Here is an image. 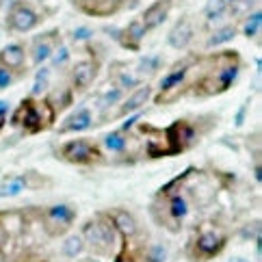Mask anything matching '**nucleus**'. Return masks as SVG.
Masks as SVG:
<instances>
[{"label":"nucleus","instance_id":"f3484780","mask_svg":"<svg viewBox=\"0 0 262 262\" xmlns=\"http://www.w3.org/2000/svg\"><path fill=\"white\" fill-rule=\"evenodd\" d=\"M149 96H152V89H149V85L147 87H139L137 91L130 93V98L124 102V104H121L119 115H128V113H133V111H139L149 100Z\"/></svg>","mask_w":262,"mask_h":262},{"label":"nucleus","instance_id":"f257e3e1","mask_svg":"<svg viewBox=\"0 0 262 262\" xmlns=\"http://www.w3.org/2000/svg\"><path fill=\"white\" fill-rule=\"evenodd\" d=\"M11 124L24 128L31 135H37L54 124V108L50 102H37L35 98H26L11 115Z\"/></svg>","mask_w":262,"mask_h":262},{"label":"nucleus","instance_id":"9d476101","mask_svg":"<svg viewBox=\"0 0 262 262\" xmlns=\"http://www.w3.org/2000/svg\"><path fill=\"white\" fill-rule=\"evenodd\" d=\"M57 46H59V31H50L46 35H39L35 39V46H33V61L39 65L46 59H50V54L54 52Z\"/></svg>","mask_w":262,"mask_h":262},{"label":"nucleus","instance_id":"6ab92c4d","mask_svg":"<svg viewBox=\"0 0 262 262\" xmlns=\"http://www.w3.org/2000/svg\"><path fill=\"white\" fill-rule=\"evenodd\" d=\"M226 9H228V0H208L204 7V13L208 20H217V17L223 15Z\"/></svg>","mask_w":262,"mask_h":262},{"label":"nucleus","instance_id":"72a5a7b5","mask_svg":"<svg viewBox=\"0 0 262 262\" xmlns=\"http://www.w3.org/2000/svg\"><path fill=\"white\" fill-rule=\"evenodd\" d=\"M91 33L87 31V29H80V31H76V33H74V37H76V39H85V37H89Z\"/></svg>","mask_w":262,"mask_h":262},{"label":"nucleus","instance_id":"7ed1b4c3","mask_svg":"<svg viewBox=\"0 0 262 262\" xmlns=\"http://www.w3.org/2000/svg\"><path fill=\"white\" fill-rule=\"evenodd\" d=\"M165 137V147H163V154H180L184 152L186 147H191L195 137H198V133H195V128L191 126L189 119H178L173 121V124L163 130L161 133Z\"/></svg>","mask_w":262,"mask_h":262},{"label":"nucleus","instance_id":"20e7f679","mask_svg":"<svg viewBox=\"0 0 262 262\" xmlns=\"http://www.w3.org/2000/svg\"><path fill=\"white\" fill-rule=\"evenodd\" d=\"M59 156L63 161L74 163V165H91V163L102 161L100 147L91 139H74V141H68L65 145H61Z\"/></svg>","mask_w":262,"mask_h":262},{"label":"nucleus","instance_id":"f03ea898","mask_svg":"<svg viewBox=\"0 0 262 262\" xmlns=\"http://www.w3.org/2000/svg\"><path fill=\"white\" fill-rule=\"evenodd\" d=\"M82 241H87V245L91 249H98L100 254H111V247L115 245V228L108 214L87 221L82 228Z\"/></svg>","mask_w":262,"mask_h":262},{"label":"nucleus","instance_id":"1a4fd4ad","mask_svg":"<svg viewBox=\"0 0 262 262\" xmlns=\"http://www.w3.org/2000/svg\"><path fill=\"white\" fill-rule=\"evenodd\" d=\"M96 74H98V63L96 61H80L74 65V72H72V85L76 91H85L93 80H96Z\"/></svg>","mask_w":262,"mask_h":262},{"label":"nucleus","instance_id":"423d86ee","mask_svg":"<svg viewBox=\"0 0 262 262\" xmlns=\"http://www.w3.org/2000/svg\"><path fill=\"white\" fill-rule=\"evenodd\" d=\"M74 219H76V212L68 204H57L43 212V226L52 236H59V234L68 232L72 228Z\"/></svg>","mask_w":262,"mask_h":262},{"label":"nucleus","instance_id":"dca6fc26","mask_svg":"<svg viewBox=\"0 0 262 262\" xmlns=\"http://www.w3.org/2000/svg\"><path fill=\"white\" fill-rule=\"evenodd\" d=\"M91 124H93L91 111L89 108H78L76 113H72L68 119H65L61 133H80V130H87Z\"/></svg>","mask_w":262,"mask_h":262},{"label":"nucleus","instance_id":"2eb2a0df","mask_svg":"<svg viewBox=\"0 0 262 262\" xmlns=\"http://www.w3.org/2000/svg\"><path fill=\"white\" fill-rule=\"evenodd\" d=\"M191 37H193V26L189 22V17H182L169 33V46L176 50H182L184 46H189Z\"/></svg>","mask_w":262,"mask_h":262},{"label":"nucleus","instance_id":"a878e982","mask_svg":"<svg viewBox=\"0 0 262 262\" xmlns=\"http://www.w3.org/2000/svg\"><path fill=\"white\" fill-rule=\"evenodd\" d=\"M48 70H39L37 72V78H35V87H33V93L35 96H41L43 93V89H46V85H48Z\"/></svg>","mask_w":262,"mask_h":262},{"label":"nucleus","instance_id":"39448f33","mask_svg":"<svg viewBox=\"0 0 262 262\" xmlns=\"http://www.w3.org/2000/svg\"><path fill=\"white\" fill-rule=\"evenodd\" d=\"M226 243H228L226 234H221L219 230H214V228L204 226L198 232L195 243H193L195 254H198V260H210L214 256H219L223 251V247H226Z\"/></svg>","mask_w":262,"mask_h":262},{"label":"nucleus","instance_id":"412c9836","mask_svg":"<svg viewBox=\"0 0 262 262\" xmlns=\"http://www.w3.org/2000/svg\"><path fill=\"white\" fill-rule=\"evenodd\" d=\"M234 37H236V29H234V26H223V29H219L208 39V46H221V43L234 39Z\"/></svg>","mask_w":262,"mask_h":262},{"label":"nucleus","instance_id":"f704fd0d","mask_svg":"<svg viewBox=\"0 0 262 262\" xmlns=\"http://www.w3.org/2000/svg\"><path fill=\"white\" fill-rule=\"evenodd\" d=\"M7 111H9V104H7V102H0V117H5Z\"/></svg>","mask_w":262,"mask_h":262},{"label":"nucleus","instance_id":"4468645a","mask_svg":"<svg viewBox=\"0 0 262 262\" xmlns=\"http://www.w3.org/2000/svg\"><path fill=\"white\" fill-rule=\"evenodd\" d=\"M24 59H26V54H24V48L20 43H11V46H7V48L0 50V65L7 70H22L24 68Z\"/></svg>","mask_w":262,"mask_h":262},{"label":"nucleus","instance_id":"0eeeda50","mask_svg":"<svg viewBox=\"0 0 262 262\" xmlns=\"http://www.w3.org/2000/svg\"><path fill=\"white\" fill-rule=\"evenodd\" d=\"M39 24V15L26 3H15L7 15V26L15 33H29Z\"/></svg>","mask_w":262,"mask_h":262},{"label":"nucleus","instance_id":"473e14b6","mask_svg":"<svg viewBox=\"0 0 262 262\" xmlns=\"http://www.w3.org/2000/svg\"><path fill=\"white\" fill-rule=\"evenodd\" d=\"M7 238H9V232H7V228L3 226V221H0V247L7 243Z\"/></svg>","mask_w":262,"mask_h":262},{"label":"nucleus","instance_id":"f8f14e48","mask_svg":"<svg viewBox=\"0 0 262 262\" xmlns=\"http://www.w3.org/2000/svg\"><path fill=\"white\" fill-rule=\"evenodd\" d=\"M108 219H111V223H113V228H115V232H119L124 238H128V236H135L137 234V221H135V217L130 212H126V210H111L108 212Z\"/></svg>","mask_w":262,"mask_h":262},{"label":"nucleus","instance_id":"c9c22d12","mask_svg":"<svg viewBox=\"0 0 262 262\" xmlns=\"http://www.w3.org/2000/svg\"><path fill=\"white\" fill-rule=\"evenodd\" d=\"M230 262H249V260H245V258H238V256H236V258H232Z\"/></svg>","mask_w":262,"mask_h":262},{"label":"nucleus","instance_id":"cd10ccee","mask_svg":"<svg viewBox=\"0 0 262 262\" xmlns=\"http://www.w3.org/2000/svg\"><path fill=\"white\" fill-rule=\"evenodd\" d=\"M158 65H161V59H158V57H149V59H143L141 63H139V70H141V74H145V72L152 74Z\"/></svg>","mask_w":262,"mask_h":262},{"label":"nucleus","instance_id":"b1692460","mask_svg":"<svg viewBox=\"0 0 262 262\" xmlns=\"http://www.w3.org/2000/svg\"><path fill=\"white\" fill-rule=\"evenodd\" d=\"M126 137H124V133H111V135H106V139H104V145L111 149V152H124L126 149Z\"/></svg>","mask_w":262,"mask_h":262},{"label":"nucleus","instance_id":"ddd939ff","mask_svg":"<svg viewBox=\"0 0 262 262\" xmlns=\"http://www.w3.org/2000/svg\"><path fill=\"white\" fill-rule=\"evenodd\" d=\"M167 214L173 221V232H176L178 226L182 223V219L189 214V202L182 198V193H173L167 198Z\"/></svg>","mask_w":262,"mask_h":262},{"label":"nucleus","instance_id":"a211bd4d","mask_svg":"<svg viewBox=\"0 0 262 262\" xmlns=\"http://www.w3.org/2000/svg\"><path fill=\"white\" fill-rule=\"evenodd\" d=\"M186 72H189V65H182V68H176L173 72H169L167 76L161 80V91L167 93V91H171L173 87H178L180 82L186 78Z\"/></svg>","mask_w":262,"mask_h":262},{"label":"nucleus","instance_id":"7c9ffc66","mask_svg":"<svg viewBox=\"0 0 262 262\" xmlns=\"http://www.w3.org/2000/svg\"><path fill=\"white\" fill-rule=\"evenodd\" d=\"M70 59V50L65 48V46H61V48L57 50V54H54V65H63V63H68Z\"/></svg>","mask_w":262,"mask_h":262},{"label":"nucleus","instance_id":"aec40b11","mask_svg":"<svg viewBox=\"0 0 262 262\" xmlns=\"http://www.w3.org/2000/svg\"><path fill=\"white\" fill-rule=\"evenodd\" d=\"M82 245H85L82 236H78V234H72V236L65 241V245H63V254L70 256V258H76L80 251H82Z\"/></svg>","mask_w":262,"mask_h":262},{"label":"nucleus","instance_id":"6e6552de","mask_svg":"<svg viewBox=\"0 0 262 262\" xmlns=\"http://www.w3.org/2000/svg\"><path fill=\"white\" fill-rule=\"evenodd\" d=\"M171 5H173V0H158V3H154L152 7H147V11H145L143 17H141L145 31L158 29V26H161V24L167 20V15H169Z\"/></svg>","mask_w":262,"mask_h":262},{"label":"nucleus","instance_id":"4be33fe9","mask_svg":"<svg viewBox=\"0 0 262 262\" xmlns=\"http://www.w3.org/2000/svg\"><path fill=\"white\" fill-rule=\"evenodd\" d=\"M260 26H262V13L260 11H254L249 17L245 26H243V33H245V37H256L260 33Z\"/></svg>","mask_w":262,"mask_h":262},{"label":"nucleus","instance_id":"393cba45","mask_svg":"<svg viewBox=\"0 0 262 262\" xmlns=\"http://www.w3.org/2000/svg\"><path fill=\"white\" fill-rule=\"evenodd\" d=\"M124 96V89H119V87H113V89H108V91H104L102 96L98 98V106H102V108H108L111 104H115V102Z\"/></svg>","mask_w":262,"mask_h":262},{"label":"nucleus","instance_id":"c756f323","mask_svg":"<svg viewBox=\"0 0 262 262\" xmlns=\"http://www.w3.org/2000/svg\"><path fill=\"white\" fill-rule=\"evenodd\" d=\"M13 82V76H11V70H7V68H3L0 65V89H5V87H9Z\"/></svg>","mask_w":262,"mask_h":262},{"label":"nucleus","instance_id":"c85d7f7f","mask_svg":"<svg viewBox=\"0 0 262 262\" xmlns=\"http://www.w3.org/2000/svg\"><path fill=\"white\" fill-rule=\"evenodd\" d=\"M117 80H119V89H133L139 82L135 76H128V74H117Z\"/></svg>","mask_w":262,"mask_h":262},{"label":"nucleus","instance_id":"5701e85b","mask_svg":"<svg viewBox=\"0 0 262 262\" xmlns=\"http://www.w3.org/2000/svg\"><path fill=\"white\" fill-rule=\"evenodd\" d=\"M26 186V182L22 178H9V180L0 186V198H7V195H17Z\"/></svg>","mask_w":262,"mask_h":262},{"label":"nucleus","instance_id":"bb28decb","mask_svg":"<svg viewBox=\"0 0 262 262\" xmlns=\"http://www.w3.org/2000/svg\"><path fill=\"white\" fill-rule=\"evenodd\" d=\"M167 258V251L163 245H154L147 249V262H165Z\"/></svg>","mask_w":262,"mask_h":262},{"label":"nucleus","instance_id":"2f4dec72","mask_svg":"<svg viewBox=\"0 0 262 262\" xmlns=\"http://www.w3.org/2000/svg\"><path fill=\"white\" fill-rule=\"evenodd\" d=\"M115 262H135V258H133V256H130V254H128V249L124 247V249H121V251H119V254H117Z\"/></svg>","mask_w":262,"mask_h":262},{"label":"nucleus","instance_id":"9b49d317","mask_svg":"<svg viewBox=\"0 0 262 262\" xmlns=\"http://www.w3.org/2000/svg\"><path fill=\"white\" fill-rule=\"evenodd\" d=\"M145 26H143V22L141 20H133L124 31H121L119 35H117V39H119V43L124 46V48H128V50H139V46H141V39L145 37Z\"/></svg>","mask_w":262,"mask_h":262}]
</instances>
